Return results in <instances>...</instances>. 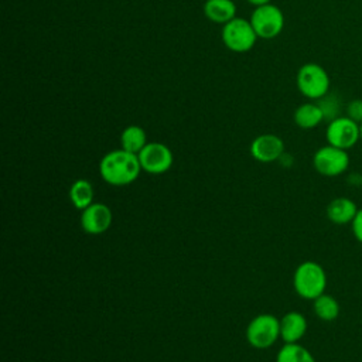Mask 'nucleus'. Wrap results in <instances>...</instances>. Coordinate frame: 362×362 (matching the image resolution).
<instances>
[{
	"label": "nucleus",
	"mask_w": 362,
	"mask_h": 362,
	"mask_svg": "<svg viewBox=\"0 0 362 362\" xmlns=\"http://www.w3.org/2000/svg\"><path fill=\"white\" fill-rule=\"evenodd\" d=\"M345 116L355 120L356 123H362V99H352L345 106Z\"/></svg>",
	"instance_id": "nucleus-21"
},
{
	"label": "nucleus",
	"mask_w": 362,
	"mask_h": 362,
	"mask_svg": "<svg viewBox=\"0 0 362 362\" xmlns=\"http://www.w3.org/2000/svg\"><path fill=\"white\" fill-rule=\"evenodd\" d=\"M358 209L359 208L354 199L348 197H337L328 202L325 215L334 225H351Z\"/></svg>",
	"instance_id": "nucleus-12"
},
{
	"label": "nucleus",
	"mask_w": 362,
	"mask_h": 362,
	"mask_svg": "<svg viewBox=\"0 0 362 362\" xmlns=\"http://www.w3.org/2000/svg\"><path fill=\"white\" fill-rule=\"evenodd\" d=\"M257 40V34L252 27V23L235 17L222 27V41L225 47L233 52H246L253 48Z\"/></svg>",
	"instance_id": "nucleus-6"
},
{
	"label": "nucleus",
	"mask_w": 362,
	"mask_h": 362,
	"mask_svg": "<svg viewBox=\"0 0 362 362\" xmlns=\"http://www.w3.org/2000/svg\"><path fill=\"white\" fill-rule=\"evenodd\" d=\"M250 4H253V6H263V4H267V3H270V0H247Z\"/></svg>",
	"instance_id": "nucleus-23"
},
{
	"label": "nucleus",
	"mask_w": 362,
	"mask_h": 362,
	"mask_svg": "<svg viewBox=\"0 0 362 362\" xmlns=\"http://www.w3.org/2000/svg\"><path fill=\"white\" fill-rule=\"evenodd\" d=\"M361 189H362V181H361Z\"/></svg>",
	"instance_id": "nucleus-25"
},
{
	"label": "nucleus",
	"mask_w": 362,
	"mask_h": 362,
	"mask_svg": "<svg viewBox=\"0 0 362 362\" xmlns=\"http://www.w3.org/2000/svg\"><path fill=\"white\" fill-rule=\"evenodd\" d=\"M318 106L321 107L322 113H324V119L325 120H332L338 116H341V110H342V106H341V100L337 95H331L329 92L322 96L321 99L317 100Z\"/></svg>",
	"instance_id": "nucleus-20"
},
{
	"label": "nucleus",
	"mask_w": 362,
	"mask_h": 362,
	"mask_svg": "<svg viewBox=\"0 0 362 362\" xmlns=\"http://www.w3.org/2000/svg\"><path fill=\"white\" fill-rule=\"evenodd\" d=\"M236 6L233 0H206L204 3V14L208 20L219 24H226L235 18Z\"/></svg>",
	"instance_id": "nucleus-15"
},
{
	"label": "nucleus",
	"mask_w": 362,
	"mask_h": 362,
	"mask_svg": "<svg viewBox=\"0 0 362 362\" xmlns=\"http://www.w3.org/2000/svg\"><path fill=\"white\" fill-rule=\"evenodd\" d=\"M359 127H361V140H362V123H359Z\"/></svg>",
	"instance_id": "nucleus-24"
},
{
	"label": "nucleus",
	"mask_w": 362,
	"mask_h": 362,
	"mask_svg": "<svg viewBox=\"0 0 362 362\" xmlns=\"http://www.w3.org/2000/svg\"><path fill=\"white\" fill-rule=\"evenodd\" d=\"M327 283L328 279L324 267L314 260L300 263L293 274L294 291L304 300H315L324 294Z\"/></svg>",
	"instance_id": "nucleus-2"
},
{
	"label": "nucleus",
	"mask_w": 362,
	"mask_h": 362,
	"mask_svg": "<svg viewBox=\"0 0 362 362\" xmlns=\"http://www.w3.org/2000/svg\"><path fill=\"white\" fill-rule=\"evenodd\" d=\"M113 221L112 209L102 202H93L81 214V226L89 235L105 233Z\"/></svg>",
	"instance_id": "nucleus-10"
},
{
	"label": "nucleus",
	"mask_w": 362,
	"mask_h": 362,
	"mask_svg": "<svg viewBox=\"0 0 362 362\" xmlns=\"http://www.w3.org/2000/svg\"><path fill=\"white\" fill-rule=\"evenodd\" d=\"M68 195L72 205L79 211H83L90 204H93V188L88 180L79 178L74 181L69 187Z\"/></svg>",
	"instance_id": "nucleus-16"
},
{
	"label": "nucleus",
	"mask_w": 362,
	"mask_h": 362,
	"mask_svg": "<svg viewBox=\"0 0 362 362\" xmlns=\"http://www.w3.org/2000/svg\"><path fill=\"white\" fill-rule=\"evenodd\" d=\"M276 362H315L313 354L298 342L284 344L276 356Z\"/></svg>",
	"instance_id": "nucleus-19"
},
{
	"label": "nucleus",
	"mask_w": 362,
	"mask_h": 362,
	"mask_svg": "<svg viewBox=\"0 0 362 362\" xmlns=\"http://www.w3.org/2000/svg\"><path fill=\"white\" fill-rule=\"evenodd\" d=\"M233 1H235V0H233Z\"/></svg>",
	"instance_id": "nucleus-26"
},
{
	"label": "nucleus",
	"mask_w": 362,
	"mask_h": 362,
	"mask_svg": "<svg viewBox=\"0 0 362 362\" xmlns=\"http://www.w3.org/2000/svg\"><path fill=\"white\" fill-rule=\"evenodd\" d=\"M351 232L354 235V238L362 243V208L358 209L354 221L351 222Z\"/></svg>",
	"instance_id": "nucleus-22"
},
{
	"label": "nucleus",
	"mask_w": 362,
	"mask_h": 362,
	"mask_svg": "<svg viewBox=\"0 0 362 362\" xmlns=\"http://www.w3.org/2000/svg\"><path fill=\"white\" fill-rule=\"evenodd\" d=\"M351 158L348 150L325 144L313 156V167L322 177H339L349 168Z\"/></svg>",
	"instance_id": "nucleus-4"
},
{
	"label": "nucleus",
	"mask_w": 362,
	"mask_h": 362,
	"mask_svg": "<svg viewBox=\"0 0 362 362\" xmlns=\"http://www.w3.org/2000/svg\"><path fill=\"white\" fill-rule=\"evenodd\" d=\"M141 165L137 154L123 148L106 153L99 163L100 177L113 187L132 184L140 175Z\"/></svg>",
	"instance_id": "nucleus-1"
},
{
	"label": "nucleus",
	"mask_w": 362,
	"mask_h": 362,
	"mask_svg": "<svg viewBox=\"0 0 362 362\" xmlns=\"http://www.w3.org/2000/svg\"><path fill=\"white\" fill-rule=\"evenodd\" d=\"M296 83L303 96L311 100H318L329 92V75L328 72L318 64L308 62L300 66Z\"/></svg>",
	"instance_id": "nucleus-3"
},
{
	"label": "nucleus",
	"mask_w": 362,
	"mask_h": 362,
	"mask_svg": "<svg viewBox=\"0 0 362 362\" xmlns=\"http://www.w3.org/2000/svg\"><path fill=\"white\" fill-rule=\"evenodd\" d=\"M313 310L317 318L325 322H331L338 318L341 307L338 300L331 294H321L315 300H313Z\"/></svg>",
	"instance_id": "nucleus-17"
},
{
	"label": "nucleus",
	"mask_w": 362,
	"mask_h": 362,
	"mask_svg": "<svg viewBox=\"0 0 362 362\" xmlns=\"http://www.w3.org/2000/svg\"><path fill=\"white\" fill-rule=\"evenodd\" d=\"M294 123L304 130H310L317 127L324 119V113L321 110V107L318 106V103L315 102H305L303 105H300L293 115Z\"/></svg>",
	"instance_id": "nucleus-14"
},
{
	"label": "nucleus",
	"mask_w": 362,
	"mask_h": 362,
	"mask_svg": "<svg viewBox=\"0 0 362 362\" xmlns=\"http://www.w3.org/2000/svg\"><path fill=\"white\" fill-rule=\"evenodd\" d=\"M325 139L327 143L334 147L349 150L361 140L359 123L345 115H341L328 122L325 129Z\"/></svg>",
	"instance_id": "nucleus-7"
},
{
	"label": "nucleus",
	"mask_w": 362,
	"mask_h": 362,
	"mask_svg": "<svg viewBox=\"0 0 362 362\" xmlns=\"http://www.w3.org/2000/svg\"><path fill=\"white\" fill-rule=\"evenodd\" d=\"M305 317L298 311H288L280 318V338L284 344L298 342L307 332Z\"/></svg>",
	"instance_id": "nucleus-13"
},
{
	"label": "nucleus",
	"mask_w": 362,
	"mask_h": 362,
	"mask_svg": "<svg viewBox=\"0 0 362 362\" xmlns=\"http://www.w3.org/2000/svg\"><path fill=\"white\" fill-rule=\"evenodd\" d=\"M249 21L252 23V27L256 31L257 37L264 40L277 37L284 27L283 11L272 3L257 6L252 13Z\"/></svg>",
	"instance_id": "nucleus-8"
},
{
	"label": "nucleus",
	"mask_w": 362,
	"mask_h": 362,
	"mask_svg": "<svg viewBox=\"0 0 362 362\" xmlns=\"http://www.w3.org/2000/svg\"><path fill=\"white\" fill-rule=\"evenodd\" d=\"M250 154L260 163H272L284 154V143L276 134H260L252 141Z\"/></svg>",
	"instance_id": "nucleus-11"
},
{
	"label": "nucleus",
	"mask_w": 362,
	"mask_h": 362,
	"mask_svg": "<svg viewBox=\"0 0 362 362\" xmlns=\"http://www.w3.org/2000/svg\"><path fill=\"white\" fill-rule=\"evenodd\" d=\"M147 144V134L143 127L132 124L127 126L120 134V146L123 150L139 154Z\"/></svg>",
	"instance_id": "nucleus-18"
},
{
	"label": "nucleus",
	"mask_w": 362,
	"mask_h": 362,
	"mask_svg": "<svg viewBox=\"0 0 362 362\" xmlns=\"http://www.w3.org/2000/svg\"><path fill=\"white\" fill-rule=\"evenodd\" d=\"M141 170L148 174H163L173 165L174 157L170 147L163 143L151 141L137 154Z\"/></svg>",
	"instance_id": "nucleus-9"
},
{
	"label": "nucleus",
	"mask_w": 362,
	"mask_h": 362,
	"mask_svg": "<svg viewBox=\"0 0 362 362\" xmlns=\"http://www.w3.org/2000/svg\"><path fill=\"white\" fill-rule=\"evenodd\" d=\"M280 338V320L272 314L256 315L246 328V339L256 349H267Z\"/></svg>",
	"instance_id": "nucleus-5"
}]
</instances>
